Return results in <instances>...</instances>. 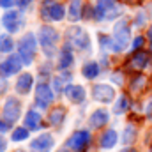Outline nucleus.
<instances>
[{
  "label": "nucleus",
  "instance_id": "f257e3e1",
  "mask_svg": "<svg viewBox=\"0 0 152 152\" xmlns=\"http://www.w3.org/2000/svg\"><path fill=\"white\" fill-rule=\"evenodd\" d=\"M36 50H37V44H36V37L34 34H25L23 37L20 39V44H18V55L21 58L23 64H32V58L36 55Z\"/></svg>",
  "mask_w": 152,
  "mask_h": 152
},
{
  "label": "nucleus",
  "instance_id": "f03ea898",
  "mask_svg": "<svg viewBox=\"0 0 152 152\" xmlns=\"http://www.w3.org/2000/svg\"><path fill=\"white\" fill-rule=\"evenodd\" d=\"M129 23L126 20H118V23L115 25V32H113V51H122L127 48L129 44Z\"/></svg>",
  "mask_w": 152,
  "mask_h": 152
},
{
  "label": "nucleus",
  "instance_id": "7ed1b4c3",
  "mask_svg": "<svg viewBox=\"0 0 152 152\" xmlns=\"http://www.w3.org/2000/svg\"><path fill=\"white\" fill-rule=\"evenodd\" d=\"M66 41L67 44H71L76 50H87L88 44H90V39L87 36V32L80 27H73L66 32Z\"/></svg>",
  "mask_w": 152,
  "mask_h": 152
},
{
  "label": "nucleus",
  "instance_id": "20e7f679",
  "mask_svg": "<svg viewBox=\"0 0 152 152\" xmlns=\"http://www.w3.org/2000/svg\"><path fill=\"white\" fill-rule=\"evenodd\" d=\"M41 14L44 20H51V21H60L66 14V9L62 4L55 2V0H44L42 7H41Z\"/></svg>",
  "mask_w": 152,
  "mask_h": 152
},
{
  "label": "nucleus",
  "instance_id": "39448f33",
  "mask_svg": "<svg viewBox=\"0 0 152 152\" xmlns=\"http://www.w3.org/2000/svg\"><path fill=\"white\" fill-rule=\"evenodd\" d=\"M57 41H58V32L55 28H51V27H42L41 28V32H39V42L42 44V48H44V51L48 55H51L55 51Z\"/></svg>",
  "mask_w": 152,
  "mask_h": 152
},
{
  "label": "nucleus",
  "instance_id": "423d86ee",
  "mask_svg": "<svg viewBox=\"0 0 152 152\" xmlns=\"http://www.w3.org/2000/svg\"><path fill=\"white\" fill-rule=\"evenodd\" d=\"M120 9L117 7L115 0H97V7H96V18L97 20H112L115 16H118Z\"/></svg>",
  "mask_w": 152,
  "mask_h": 152
},
{
  "label": "nucleus",
  "instance_id": "0eeeda50",
  "mask_svg": "<svg viewBox=\"0 0 152 152\" xmlns=\"http://www.w3.org/2000/svg\"><path fill=\"white\" fill-rule=\"evenodd\" d=\"M88 143H90V133L88 131H76L67 140V149L75 152H83Z\"/></svg>",
  "mask_w": 152,
  "mask_h": 152
},
{
  "label": "nucleus",
  "instance_id": "6e6552de",
  "mask_svg": "<svg viewBox=\"0 0 152 152\" xmlns=\"http://www.w3.org/2000/svg\"><path fill=\"white\" fill-rule=\"evenodd\" d=\"M2 23L5 27V30L9 32H20V28L25 25V20L23 16L18 12V11H7L2 18Z\"/></svg>",
  "mask_w": 152,
  "mask_h": 152
},
{
  "label": "nucleus",
  "instance_id": "1a4fd4ad",
  "mask_svg": "<svg viewBox=\"0 0 152 152\" xmlns=\"http://www.w3.org/2000/svg\"><path fill=\"white\" fill-rule=\"evenodd\" d=\"M21 66H23V62H21L20 55H11V57H7L5 60L0 62V75L12 76V75H16V73H20Z\"/></svg>",
  "mask_w": 152,
  "mask_h": 152
},
{
  "label": "nucleus",
  "instance_id": "9d476101",
  "mask_svg": "<svg viewBox=\"0 0 152 152\" xmlns=\"http://www.w3.org/2000/svg\"><path fill=\"white\" fill-rule=\"evenodd\" d=\"M20 113H21V104L16 97H9L4 104V118L7 122H16L20 118Z\"/></svg>",
  "mask_w": 152,
  "mask_h": 152
},
{
  "label": "nucleus",
  "instance_id": "9b49d317",
  "mask_svg": "<svg viewBox=\"0 0 152 152\" xmlns=\"http://www.w3.org/2000/svg\"><path fill=\"white\" fill-rule=\"evenodd\" d=\"M53 101V92L46 83H39L36 87V104L39 108H48Z\"/></svg>",
  "mask_w": 152,
  "mask_h": 152
},
{
  "label": "nucleus",
  "instance_id": "f8f14e48",
  "mask_svg": "<svg viewBox=\"0 0 152 152\" xmlns=\"http://www.w3.org/2000/svg\"><path fill=\"white\" fill-rule=\"evenodd\" d=\"M92 97L99 103H112L115 99V90L110 85H96L92 90Z\"/></svg>",
  "mask_w": 152,
  "mask_h": 152
},
{
  "label": "nucleus",
  "instance_id": "ddd939ff",
  "mask_svg": "<svg viewBox=\"0 0 152 152\" xmlns=\"http://www.w3.org/2000/svg\"><path fill=\"white\" fill-rule=\"evenodd\" d=\"M53 136L51 134H39L37 138L32 140L30 151L32 152H50L53 149Z\"/></svg>",
  "mask_w": 152,
  "mask_h": 152
},
{
  "label": "nucleus",
  "instance_id": "4468645a",
  "mask_svg": "<svg viewBox=\"0 0 152 152\" xmlns=\"http://www.w3.org/2000/svg\"><path fill=\"white\" fill-rule=\"evenodd\" d=\"M108 120H110V113H108L106 110H96L94 113L90 115L88 124H90L92 129H99V127H103Z\"/></svg>",
  "mask_w": 152,
  "mask_h": 152
},
{
  "label": "nucleus",
  "instance_id": "2eb2a0df",
  "mask_svg": "<svg viewBox=\"0 0 152 152\" xmlns=\"http://www.w3.org/2000/svg\"><path fill=\"white\" fill-rule=\"evenodd\" d=\"M66 96L69 97V101H73V103H83L85 101V88L81 87V85H69L67 88H66Z\"/></svg>",
  "mask_w": 152,
  "mask_h": 152
},
{
  "label": "nucleus",
  "instance_id": "dca6fc26",
  "mask_svg": "<svg viewBox=\"0 0 152 152\" xmlns=\"http://www.w3.org/2000/svg\"><path fill=\"white\" fill-rule=\"evenodd\" d=\"M149 62H151V57H149V53L147 51H136L133 57H131V66L134 67V69H138V71H142V69H145L147 66H149Z\"/></svg>",
  "mask_w": 152,
  "mask_h": 152
},
{
  "label": "nucleus",
  "instance_id": "f3484780",
  "mask_svg": "<svg viewBox=\"0 0 152 152\" xmlns=\"http://www.w3.org/2000/svg\"><path fill=\"white\" fill-rule=\"evenodd\" d=\"M32 85H34L32 75H30V73H23V75L18 78V81H16V90H18L20 94H28L30 88H32Z\"/></svg>",
  "mask_w": 152,
  "mask_h": 152
},
{
  "label": "nucleus",
  "instance_id": "a211bd4d",
  "mask_svg": "<svg viewBox=\"0 0 152 152\" xmlns=\"http://www.w3.org/2000/svg\"><path fill=\"white\" fill-rule=\"evenodd\" d=\"M64 117H66V110L60 108V106H57V108H53V110L50 112V115H48V122H50V126L57 127V126H60V124L64 122Z\"/></svg>",
  "mask_w": 152,
  "mask_h": 152
},
{
  "label": "nucleus",
  "instance_id": "6ab92c4d",
  "mask_svg": "<svg viewBox=\"0 0 152 152\" xmlns=\"http://www.w3.org/2000/svg\"><path fill=\"white\" fill-rule=\"evenodd\" d=\"M25 126H27L28 129H41V126H42L41 115H39L37 112H34V110H30L28 113L25 115Z\"/></svg>",
  "mask_w": 152,
  "mask_h": 152
},
{
  "label": "nucleus",
  "instance_id": "aec40b11",
  "mask_svg": "<svg viewBox=\"0 0 152 152\" xmlns=\"http://www.w3.org/2000/svg\"><path fill=\"white\" fill-rule=\"evenodd\" d=\"M81 73L85 78H88V80H94L96 76L99 75V66H97V62H94V60H88V62H85L83 64V69H81Z\"/></svg>",
  "mask_w": 152,
  "mask_h": 152
},
{
  "label": "nucleus",
  "instance_id": "412c9836",
  "mask_svg": "<svg viewBox=\"0 0 152 152\" xmlns=\"http://www.w3.org/2000/svg\"><path fill=\"white\" fill-rule=\"evenodd\" d=\"M115 143H117V133L113 129L103 133V136H101V147L103 149H112Z\"/></svg>",
  "mask_w": 152,
  "mask_h": 152
},
{
  "label": "nucleus",
  "instance_id": "4be33fe9",
  "mask_svg": "<svg viewBox=\"0 0 152 152\" xmlns=\"http://www.w3.org/2000/svg\"><path fill=\"white\" fill-rule=\"evenodd\" d=\"M73 64V53L69 50V46H66L62 51H60V60H58V67L60 69H67L69 66Z\"/></svg>",
  "mask_w": 152,
  "mask_h": 152
},
{
  "label": "nucleus",
  "instance_id": "5701e85b",
  "mask_svg": "<svg viewBox=\"0 0 152 152\" xmlns=\"http://www.w3.org/2000/svg\"><path fill=\"white\" fill-rule=\"evenodd\" d=\"M83 14H81V2L80 0H75L73 4H71V7H69V18L76 21V20H80Z\"/></svg>",
  "mask_w": 152,
  "mask_h": 152
},
{
  "label": "nucleus",
  "instance_id": "b1692460",
  "mask_svg": "<svg viewBox=\"0 0 152 152\" xmlns=\"http://www.w3.org/2000/svg\"><path fill=\"white\" fill-rule=\"evenodd\" d=\"M12 48H14V42H12V39L9 37V36H0V51H4V53H9V51H12Z\"/></svg>",
  "mask_w": 152,
  "mask_h": 152
},
{
  "label": "nucleus",
  "instance_id": "393cba45",
  "mask_svg": "<svg viewBox=\"0 0 152 152\" xmlns=\"http://www.w3.org/2000/svg\"><path fill=\"white\" fill-rule=\"evenodd\" d=\"M145 85H147V80H145L143 76H136V78L131 81V90H133V92H142Z\"/></svg>",
  "mask_w": 152,
  "mask_h": 152
},
{
  "label": "nucleus",
  "instance_id": "a878e982",
  "mask_svg": "<svg viewBox=\"0 0 152 152\" xmlns=\"http://www.w3.org/2000/svg\"><path fill=\"white\" fill-rule=\"evenodd\" d=\"M134 138H136V129H134L133 126H127V127L124 129L122 142H124V143H133V142H134Z\"/></svg>",
  "mask_w": 152,
  "mask_h": 152
},
{
  "label": "nucleus",
  "instance_id": "bb28decb",
  "mask_svg": "<svg viewBox=\"0 0 152 152\" xmlns=\"http://www.w3.org/2000/svg\"><path fill=\"white\" fill-rule=\"evenodd\" d=\"M27 138H28V129L18 127V129L12 131V140H14V142H23V140H27Z\"/></svg>",
  "mask_w": 152,
  "mask_h": 152
},
{
  "label": "nucleus",
  "instance_id": "cd10ccee",
  "mask_svg": "<svg viewBox=\"0 0 152 152\" xmlns=\"http://www.w3.org/2000/svg\"><path fill=\"white\" fill-rule=\"evenodd\" d=\"M127 106H129V101H127V97H126V96H120L113 110H115V113H124V112L127 110Z\"/></svg>",
  "mask_w": 152,
  "mask_h": 152
},
{
  "label": "nucleus",
  "instance_id": "c85d7f7f",
  "mask_svg": "<svg viewBox=\"0 0 152 152\" xmlns=\"http://www.w3.org/2000/svg\"><path fill=\"white\" fill-rule=\"evenodd\" d=\"M142 44H143V37L140 36V37H136L133 41V50H138L140 51V48H142Z\"/></svg>",
  "mask_w": 152,
  "mask_h": 152
},
{
  "label": "nucleus",
  "instance_id": "c756f323",
  "mask_svg": "<svg viewBox=\"0 0 152 152\" xmlns=\"http://www.w3.org/2000/svg\"><path fill=\"white\" fill-rule=\"evenodd\" d=\"M53 85H55V90H57V92H60V90H62V87H64V81H62L60 78H55V80H53Z\"/></svg>",
  "mask_w": 152,
  "mask_h": 152
},
{
  "label": "nucleus",
  "instance_id": "7c9ffc66",
  "mask_svg": "<svg viewBox=\"0 0 152 152\" xmlns=\"http://www.w3.org/2000/svg\"><path fill=\"white\" fill-rule=\"evenodd\" d=\"M9 127H11V122L0 120V133H5V131H9Z\"/></svg>",
  "mask_w": 152,
  "mask_h": 152
},
{
  "label": "nucleus",
  "instance_id": "2f4dec72",
  "mask_svg": "<svg viewBox=\"0 0 152 152\" xmlns=\"http://www.w3.org/2000/svg\"><path fill=\"white\" fill-rule=\"evenodd\" d=\"M5 90H7V81L0 78V96H2V94H4Z\"/></svg>",
  "mask_w": 152,
  "mask_h": 152
},
{
  "label": "nucleus",
  "instance_id": "473e14b6",
  "mask_svg": "<svg viewBox=\"0 0 152 152\" xmlns=\"http://www.w3.org/2000/svg\"><path fill=\"white\" fill-rule=\"evenodd\" d=\"M14 2H16V0H0V5H2V7H11Z\"/></svg>",
  "mask_w": 152,
  "mask_h": 152
},
{
  "label": "nucleus",
  "instance_id": "72a5a7b5",
  "mask_svg": "<svg viewBox=\"0 0 152 152\" xmlns=\"http://www.w3.org/2000/svg\"><path fill=\"white\" fill-rule=\"evenodd\" d=\"M5 147H7V143H5V140L0 136V152H4L5 151Z\"/></svg>",
  "mask_w": 152,
  "mask_h": 152
},
{
  "label": "nucleus",
  "instance_id": "f704fd0d",
  "mask_svg": "<svg viewBox=\"0 0 152 152\" xmlns=\"http://www.w3.org/2000/svg\"><path fill=\"white\" fill-rule=\"evenodd\" d=\"M16 2H18V4L21 5V7H27V5L30 4V0H16Z\"/></svg>",
  "mask_w": 152,
  "mask_h": 152
},
{
  "label": "nucleus",
  "instance_id": "c9c22d12",
  "mask_svg": "<svg viewBox=\"0 0 152 152\" xmlns=\"http://www.w3.org/2000/svg\"><path fill=\"white\" fill-rule=\"evenodd\" d=\"M147 115H149V117H152V101H151V104L147 106Z\"/></svg>",
  "mask_w": 152,
  "mask_h": 152
},
{
  "label": "nucleus",
  "instance_id": "e433bc0d",
  "mask_svg": "<svg viewBox=\"0 0 152 152\" xmlns=\"http://www.w3.org/2000/svg\"><path fill=\"white\" fill-rule=\"evenodd\" d=\"M126 2H127V4H142L143 0H126Z\"/></svg>",
  "mask_w": 152,
  "mask_h": 152
},
{
  "label": "nucleus",
  "instance_id": "4c0bfd02",
  "mask_svg": "<svg viewBox=\"0 0 152 152\" xmlns=\"http://www.w3.org/2000/svg\"><path fill=\"white\" fill-rule=\"evenodd\" d=\"M149 39H151V42H152V27H151V30H149Z\"/></svg>",
  "mask_w": 152,
  "mask_h": 152
},
{
  "label": "nucleus",
  "instance_id": "58836bf2",
  "mask_svg": "<svg viewBox=\"0 0 152 152\" xmlns=\"http://www.w3.org/2000/svg\"><path fill=\"white\" fill-rule=\"evenodd\" d=\"M120 152H134L133 149H124V151H120Z\"/></svg>",
  "mask_w": 152,
  "mask_h": 152
},
{
  "label": "nucleus",
  "instance_id": "ea45409f",
  "mask_svg": "<svg viewBox=\"0 0 152 152\" xmlns=\"http://www.w3.org/2000/svg\"><path fill=\"white\" fill-rule=\"evenodd\" d=\"M60 152H67V151H66V149H64V151H60Z\"/></svg>",
  "mask_w": 152,
  "mask_h": 152
},
{
  "label": "nucleus",
  "instance_id": "a19ab883",
  "mask_svg": "<svg viewBox=\"0 0 152 152\" xmlns=\"http://www.w3.org/2000/svg\"><path fill=\"white\" fill-rule=\"evenodd\" d=\"M151 152H152V147H151Z\"/></svg>",
  "mask_w": 152,
  "mask_h": 152
}]
</instances>
